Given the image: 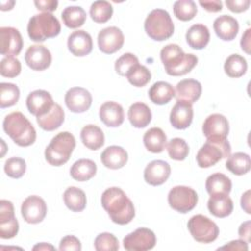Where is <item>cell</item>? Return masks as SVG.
I'll return each mask as SVG.
<instances>
[{
	"label": "cell",
	"instance_id": "obj_1",
	"mask_svg": "<svg viewBox=\"0 0 251 251\" xmlns=\"http://www.w3.org/2000/svg\"><path fill=\"white\" fill-rule=\"evenodd\" d=\"M101 204L112 222L126 225L135 216L134 206L125 191L120 187H110L101 196Z\"/></svg>",
	"mask_w": 251,
	"mask_h": 251
},
{
	"label": "cell",
	"instance_id": "obj_2",
	"mask_svg": "<svg viewBox=\"0 0 251 251\" xmlns=\"http://www.w3.org/2000/svg\"><path fill=\"white\" fill-rule=\"evenodd\" d=\"M161 61L168 75L179 76L189 73L198 62L193 54H185L177 44H168L160 52Z\"/></svg>",
	"mask_w": 251,
	"mask_h": 251
},
{
	"label": "cell",
	"instance_id": "obj_3",
	"mask_svg": "<svg viewBox=\"0 0 251 251\" xmlns=\"http://www.w3.org/2000/svg\"><path fill=\"white\" fill-rule=\"evenodd\" d=\"M3 129L16 144L22 147L33 144L36 139L35 128L21 112L7 115L3 121Z\"/></svg>",
	"mask_w": 251,
	"mask_h": 251
},
{
	"label": "cell",
	"instance_id": "obj_4",
	"mask_svg": "<svg viewBox=\"0 0 251 251\" xmlns=\"http://www.w3.org/2000/svg\"><path fill=\"white\" fill-rule=\"evenodd\" d=\"M75 147V136L69 131L55 135L45 149L46 161L52 166H62L67 163Z\"/></svg>",
	"mask_w": 251,
	"mask_h": 251
},
{
	"label": "cell",
	"instance_id": "obj_5",
	"mask_svg": "<svg viewBox=\"0 0 251 251\" xmlns=\"http://www.w3.org/2000/svg\"><path fill=\"white\" fill-rule=\"evenodd\" d=\"M61 31L58 19L51 13H40L32 16L27 24V33L31 40L43 42L57 36Z\"/></svg>",
	"mask_w": 251,
	"mask_h": 251
},
{
	"label": "cell",
	"instance_id": "obj_6",
	"mask_svg": "<svg viewBox=\"0 0 251 251\" xmlns=\"http://www.w3.org/2000/svg\"><path fill=\"white\" fill-rule=\"evenodd\" d=\"M231 147L226 138L209 137L196 155V161L200 168H209L216 165L224 158L230 155Z\"/></svg>",
	"mask_w": 251,
	"mask_h": 251
},
{
	"label": "cell",
	"instance_id": "obj_7",
	"mask_svg": "<svg viewBox=\"0 0 251 251\" xmlns=\"http://www.w3.org/2000/svg\"><path fill=\"white\" fill-rule=\"evenodd\" d=\"M144 29L151 39L163 41L173 35L175 25L167 11L155 9L151 11L145 19Z\"/></svg>",
	"mask_w": 251,
	"mask_h": 251
},
{
	"label": "cell",
	"instance_id": "obj_8",
	"mask_svg": "<svg viewBox=\"0 0 251 251\" xmlns=\"http://www.w3.org/2000/svg\"><path fill=\"white\" fill-rule=\"evenodd\" d=\"M187 227L192 237L201 243H210L219 235L218 226L204 215H195L187 223Z\"/></svg>",
	"mask_w": 251,
	"mask_h": 251
},
{
	"label": "cell",
	"instance_id": "obj_9",
	"mask_svg": "<svg viewBox=\"0 0 251 251\" xmlns=\"http://www.w3.org/2000/svg\"><path fill=\"white\" fill-rule=\"evenodd\" d=\"M168 202L171 208L178 213L185 214L194 209L198 202V195L196 191L189 186L177 185L170 190Z\"/></svg>",
	"mask_w": 251,
	"mask_h": 251
},
{
	"label": "cell",
	"instance_id": "obj_10",
	"mask_svg": "<svg viewBox=\"0 0 251 251\" xmlns=\"http://www.w3.org/2000/svg\"><path fill=\"white\" fill-rule=\"evenodd\" d=\"M156 244L155 233L146 227H139L124 238V247L128 251H146Z\"/></svg>",
	"mask_w": 251,
	"mask_h": 251
},
{
	"label": "cell",
	"instance_id": "obj_11",
	"mask_svg": "<svg viewBox=\"0 0 251 251\" xmlns=\"http://www.w3.org/2000/svg\"><path fill=\"white\" fill-rule=\"evenodd\" d=\"M24 45L20 31L12 26H2L0 28V52L6 57L17 56L22 51Z\"/></svg>",
	"mask_w": 251,
	"mask_h": 251
},
{
	"label": "cell",
	"instance_id": "obj_12",
	"mask_svg": "<svg viewBox=\"0 0 251 251\" xmlns=\"http://www.w3.org/2000/svg\"><path fill=\"white\" fill-rule=\"evenodd\" d=\"M21 213L26 223L38 224L44 220L47 213V206L41 197L30 195L22 203Z\"/></svg>",
	"mask_w": 251,
	"mask_h": 251
},
{
	"label": "cell",
	"instance_id": "obj_13",
	"mask_svg": "<svg viewBox=\"0 0 251 251\" xmlns=\"http://www.w3.org/2000/svg\"><path fill=\"white\" fill-rule=\"evenodd\" d=\"M97 41L101 52L113 54L123 47L125 36L123 31L117 26H109L100 30Z\"/></svg>",
	"mask_w": 251,
	"mask_h": 251
},
{
	"label": "cell",
	"instance_id": "obj_14",
	"mask_svg": "<svg viewBox=\"0 0 251 251\" xmlns=\"http://www.w3.org/2000/svg\"><path fill=\"white\" fill-rule=\"evenodd\" d=\"M65 103L73 113H83L90 108L92 96L83 87H72L66 92Z\"/></svg>",
	"mask_w": 251,
	"mask_h": 251
},
{
	"label": "cell",
	"instance_id": "obj_15",
	"mask_svg": "<svg viewBox=\"0 0 251 251\" xmlns=\"http://www.w3.org/2000/svg\"><path fill=\"white\" fill-rule=\"evenodd\" d=\"M54 102L51 94L42 89L30 92L26 97V107L30 114L36 118L45 115L53 107Z\"/></svg>",
	"mask_w": 251,
	"mask_h": 251
},
{
	"label": "cell",
	"instance_id": "obj_16",
	"mask_svg": "<svg viewBox=\"0 0 251 251\" xmlns=\"http://www.w3.org/2000/svg\"><path fill=\"white\" fill-rule=\"evenodd\" d=\"M25 61L31 70L44 71L51 65L52 56L48 48L43 45L35 44L27 48Z\"/></svg>",
	"mask_w": 251,
	"mask_h": 251
},
{
	"label": "cell",
	"instance_id": "obj_17",
	"mask_svg": "<svg viewBox=\"0 0 251 251\" xmlns=\"http://www.w3.org/2000/svg\"><path fill=\"white\" fill-rule=\"evenodd\" d=\"M171 175L170 165L163 160L150 162L144 170V180L153 186H158L167 181Z\"/></svg>",
	"mask_w": 251,
	"mask_h": 251
},
{
	"label": "cell",
	"instance_id": "obj_18",
	"mask_svg": "<svg viewBox=\"0 0 251 251\" xmlns=\"http://www.w3.org/2000/svg\"><path fill=\"white\" fill-rule=\"evenodd\" d=\"M93 43L91 35L85 30H75L68 37V48L76 57H84L92 51Z\"/></svg>",
	"mask_w": 251,
	"mask_h": 251
},
{
	"label": "cell",
	"instance_id": "obj_19",
	"mask_svg": "<svg viewBox=\"0 0 251 251\" xmlns=\"http://www.w3.org/2000/svg\"><path fill=\"white\" fill-rule=\"evenodd\" d=\"M202 130L206 138L224 137L226 138L229 131L227 119L222 114H212L204 121Z\"/></svg>",
	"mask_w": 251,
	"mask_h": 251
},
{
	"label": "cell",
	"instance_id": "obj_20",
	"mask_svg": "<svg viewBox=\"0 0 251 251\" xmlns=\"http://www.w3.org/2000/svg\"><path fill=\"white\" fill-rule=\"evenodd\" d=\"M202 92V86L201 83L193 78L183 79L180 80L175 90V96L176 98V101L186 102L189 104H193L196 102Z\"/></svg>",
	"mask_w": 251,
	"mask_h": 251
},
{
	"label": "cell",
	"instance_id": "obj_21",
	"mask_svg": "<svg viewBox=\"0 0 251 251\" xmlns=\"http://www.w3.org/2000/svg\"><path fill=\"white\" fill-rule=\"evenodd\" d=\"M192 119V105L186 102L176 101L170 114V122L172 126L176 129H185L191 125Z\"/></svg>",
	"mask_w": 251,
	"mask_h": 251
},
{
	"label": "cell",
	"instance_id": "obj_22",
	"mask_svg": "<svg viewBox=\"0 0 251 251\" xmlns=\"http://www.w3.org/2000/svg\"><path fill=\"white\" fill-rule=\"evenodd\" d=\"M99 118L101 122L110 127L120 126L125 120L123 107L114 101H108L101 105L99 110Z\"/></svg>",
	"mask_w": 251,
	"mask_h": 251
},
{
	"label": "cell",
	"instance_id": "obj_23",
	"mask_svg": "<svg viewBox=\"0 0 251 251\" xmlns=\"http://www.w3.org/2000/svg\"><path fill=\"white\" fill-rule=\"evenodd\" d=\"M213 27L217 36L225 41L233 40L239 30V25L237 20L228 15H223L218 17L214 21Z\"/></svg>",
	"mask_w": 251,
	"mask_h": 251
},
{
	"label": "cell",
	"instance_id": "obj_24",
	"mask_svg": "<svg viewBox=\"0 0 251 251\" xmlns=\"http://www.w3.org/2000/svg\"><path fill=\"white\" fill-rule=\"evenodd\" d=\"M127 152L121 146H108L101 154L102 164L111 170H118L123 168L127 162Z\"/></svg>",
	"mask_w": 251,
	"mask_h": 251
},
{
	"label": "cell",
	"instance_id": "obj_25",
	"mask_svg": "<svg viewBox=\"0 0 251 251\" xmlns=\"http://www.w3.org/2000/svg\"><path fill=\"white\" fill-rule=\"evenodd\" d=\"M64 110L57 103H54L53 107L45 115L36 118V122L39 125V126L46 131H52L60 127L61 125L64 123Z\"/></svg>",
	"mask_w": 251,
	"mask_h": 251
},
{
	"label": "cell",
	"instance_id": "obj_26",
	"mask_svg": "<svg viewBox=\"0 0 251 251\" xmlns=\"http://www.w3.org/2000/svg\"><path fill=\"white\" fill-rule=\"evenodd\" d=\"M185 38L191 48L201 50L209 43L210 32L208 27L203 24H195L188 28Z\"/></svg>",
	"mask_w": 251,
	"mask_h": 251
},
{
	"label": "cell",
	"instance_id": "obj_27",
	"mask_svg": "<svg viewBox=\"0 0 251 251\" xmlns=\"http://www.w3.org/2000/svg\"><path fill=\"white\" fill-rule=\"evenodd\" d=\"M208 209L217 218H225L231 214L233 202L227 194L211 195L208 200Z\"/></svg>",
	"mask_w": 251,
	"mask_h": 251
},
{
	"label": "cell",
	"instance_id": "obj_28",
	"mask_svg": "<svg viewBox=\"0 0 251 251\" xmlns=\"http://www.w3.org/2000/svg\"><path fill=\"white\" fill-rule=\"evenodd\" d=\"M127 117L130 124L134 127L142 128L150 124L152 114L150 108L146 104L142 102H136L129 107Z\"/></svg>",
	"mask_w": 251,
	"mask_h": 251
},
{
	"label": "cell",
	"instance_id": "obj_29",
	"mask_svg": "<svg viewBox=\"0 0 251 251\" xmlns=\"http://www.w3.org/2000/svg\"><path fill=\"white\" fill-rule=\"evenodd\" d=\"M80 139L83 145L90 150H98L105 141L102 129L95 125L84 126L80 131Z\"/></svg>",
	"mask_w": 251,
	"mask_h": 251
},
{
	"label": "cell",
	"instance_id": "obj_30",
	"mask_svg": "<svg viewBox=\"0 0 251 251\" xmlns=\"http://www.w3.org/2000/svg\"><path fill=\"white\" fill-rule=\"evenodd\" d=\"M151 102L157 105H165L175 97V89L169 82L157 81L148 91Z\"/></svg>",
	"mask_w": 251,
	"mask_h": 251
},
{
	"label": "cell",
	"instance_id": "obj_31",
	"mask_svg": "<svg viewBox=\"0 0 251 251\" xmlns=\"http://www.w3.org/2000/svg\"><path fill=\"white\" fill-rule=\"evenodd\" d=\"M97 166L90 159H79L75 161L71 170V176L77 181H86L93 177L96 174Z\"/></svg>",
	"mask_w": 251,
	"mask_h": 251
},
{
	"label": "cell",
	"instance_id": "obj_32",
	"mask_svg": "<svg viewBox=\"0 0 251 251\" xmlns=\"http://www.w3.org/2000/svg\"><path fill=\"white\" fill-rule=\"evenodd\" d=\"M143 143L148 151L161 153L167 145V135L162 128L152 127L144 133Z\"/></svg>",
	"mask_w": 251,
	"mask_h": 251
},
{
	"label": "cell",
	"instance_id": "obj_33",
	"mask_svg": "<svg viewBox=\"0 0 251 251\" xmlns=\"http://www.w3.org/2000/svg\"><path fill=\"white\" fill-rule=\"evenodd\" d=\"M206 190L210 195L229 194L231 190V180L226 175L215 173L206 179Z\"/></svg>",
	"mask_w": 251,
	"mask_h": 251
},
{
	"label": "cell",
	"instance_id": "obj_34",
	"mask_svg": "<svg viewBox=\"0 0 251 251\" xmlns=\"http://www.w3.org/2000/svg\"><path fill=\"white\" fill-rule=\"evenodd\" d=\"M65 205L73 212H81L86 206V196L83 190L75 186L68 187L63 195Z\"/></svg>",
	"mask_w": 251,
	"mask_h": 251
},
{
	"label": "cell",
	"instance_id": "obj_35",
	"mask_svg": "<svg viewBox=\"0 0 251 251\" xmlns=\"http://www.w3.org/2000/svg\"><path fill=\"white\" fill-rule=\"evenodd\" d=\"M226 168L236 176L247 174L251 168V160L248 154L243 152H236L227 157Z\"/></svg>",
	"mask_w": 251,
	"mask_h": 251
},
{
	"label": "cell",
	"instance_id": "obj_36",
	"mask_svg": "<svg viewBox=\"0 0 251 251\" xmlns=\"http://www.w3.org/2000/svg\"><path fill=\"white\" fill-rule=\"evenodd\" d=\"M61 17L66 26L70 28H77L85 23L86 13L79 6H70L63 10Z\"/></svg>",
	"mask_w": 251,
	"mask_h": 251
},
{
	"label": "cell",
	"instance_id": "obj_37",
	"mask_svg": "<svg viewBox=\"0 0 251 251\" xmlns=\"http://www.w3.org/2000/svg\"><path fill=\"white\" fill-rule=\"evenodd\" d=\"M224 69L229 77L237 78L242 76L247 71V62L245 58L238 54L228 56L225 62Z\"/></svg>",
	"mask_w": 251,
	"mask_h": 251
},
{
	"label": "cell",
	"instance_id": "obj_38",
	"mask_svg": "<svg viewBox=\"0 0 251 251\" xmlns=\"http://www.w3.org/2000/svg\"><path fill=\"white\" fill-rule=\"evenodd\" d=\"M89 14L95 23L104 24L112 18L113 6L108 1L98 0L91 4Z\"/></svg>",
	"mask_w": 251,
	"mask_h": 251
},
{
	"label": "cell",
	"instance_id": "obj_39",
	"mask_svg": "<svg viewBox=\"0 0 251 251\" xmlns=\"http://www.w3.org/2000/svg\"><path fill=\"white\" fill-rule=\"evenodd\" d=\"M20 98V89L19 87L10 82H1L0 83V107L7 108L14 106Z\"/></svg>",
	"mask_w": 251,
	"mask_h": 251
},
{
	"label": "cell",
	"instance_id": "obj_40",
	"mask_svg": "<svg viewBox=\"0 0 251 251\" xmlns=\"http://www.w3.org/2000/svg\"><path fill=\"white\" fill-rule=\"evenodd\" d=\"M174 14L176 19L187 22L192 20L197 14V7L192 0H178L174 4Z\"/></svg>",
	"mask_w": 251,
	"mask_h": 251
},
{
	"label": "cell",
	"instance_id": "obj_41",
	"mask_svg": "<svg viewBox=\"0 0 251 251\" xmlns=\"http://www.w3.org/2000/svg\"><path fill=\"white\" fill-rule=\"evenodd\" d=\"M126 78L133 86L142 87L150 81L151 73L145 66L137 64L129 70L126 75Z\"/></svg>",
	"mask_w": 251,
	"mask_h": 251
},
{
	"label": "cell",
	"instance_id": "obj_42",
	"mask_svg": "<svg viewBox=\"0 0 251 251\" xmlns=\"http://www.w3.org/2000/svg\"><path fill=\"white\" fill-rule=\"evenodd\" d=\"M167 150L170 158L176 161L184 160L189 153L188 144L184 139L179 137L172 138L167 144Z\"/></svg>",
	"mask_w": 251,
	"mask_h": 251
},
{
	"label": "cell",
	"instance_id": "obj_43",
	"mask_svg": "<svg viewBox=\"0 0 251 251\" xmlns=\"http://www.w3.org/2000/svg\"><path fill=\"white\" fill-rule=\"evenodd\" d=\"M25 161L20 157L9 158L4 165V171L6 175L13 178L22 177L25 173Z\"/></svg>",
	"mask_w": 251,
	"mask_h": 251
},
{
	"label": "cell",
	"instance_id": "obj_44",
	"mask_svg": "<svg viewBox=\"0 0 251 251\" xmlns=\"http://www.w3.org/2000/svg\"><path fill=\"white\" fill-rule=\"evenodd\" d=\"M94 247L97 251H116L120 246L119 241L114 234L110 232H102L96 236Z\"/></svg>",
	"mask_w": 251,
	"mask_h": 251
},
{
	"label": "cell",
	"instance_id": "obj_45",
	"mask_svg": "<svg viewBox=\"0 0 251 251\" xmlns=\"http://www.w3.org/2000/svg\"><path fill=\"white\" fill-rule=\"evenodd\" d=\"M22 70L21 62L13 57H5L0 63V74L5 77H16L20 75Z\"/></svg>",
	"mask_w": 251,
	"mask_h": 251
},
{
	"label": "cell",
	"instance_id": "obj_46",
	"mask_svg": "<svg viewBox=\"0 0 251 251\" xmlns=\"http://www.w3.org/2000/svg\"><path fill=\"white\" fill-rule=\"evenodd\" d=\"M137 64H139V61L135 55H133L132 53H125L116 61L115 70L118 75L122 76H126L129 70Z\"/></svg>",
	"mask_w": 251,
	"mask_h": 251
},
{
	"label": "cell",
	"instance_id": "obj_47",
	"mask_svg": "<svg viewBox=\"0 0 251 251\" xmlns=\"http://www.w3.org/2000/svg\"><path fill=\"white\" fill-rule=\"evenodd\" d=\"M19 231V223L16 218L5 222L0 223V237L3 239L13 238L17 235Z\"/></svg>",
	"mask_w": 251,
	"mask_h": 251
},
{
	"label": "cell",
	"instance_id": "obj_48",
	"mask_svg": "<svg viewBox=\"0 0 251 251\" xmlns=\"http://www.w3.org/2000/svg\"><path fill=\"white\" fill-rule=\"evenodd\" d=\"M59 249L61 251H65V250L79 251L81 250V243L77 237L74 235H66L61 239Z\"/></svg>",
	"mask_w": 251,
	"mask_h": 251
},
{
	"label": "cell",
	"instance_id": "obj_49",
	"mask_svg": "<svg viewBox=\"0 0 251 251\" xmlns=\"http://www.w3.org/2000/svg\"><path fill=\"white\" fill-rule=\"evenodd\" d=\"M15 217L14 206L11 201L8 200H1L0 201V223L8 222Z\"/></svg>",
	"mask_w": 251,
	"mask_h": 251
},
{
	"label": "cell",
	"instance_id": "obj_50",
	"mask_svg": "<svg viewBox=\"0 0 251 251\" xmlns=\"http://www.w3.org/2000/svg\"><path fill=\"white\" fill-rule=\"evenodd\" d=\"M226 7L233 13H242L248 10L250 6L249 0H226Z\"/></svg>",
	"mask_w": 251,
	"mask_h": 251
},
{
	"label": "cell",
	"instance_id": "obj_51",
	"mask_svg": "<svg viewBox=\"0 0 251 251\" xmlns=\"http://www.w3.org/2000/svg\"><path fill=\"white\" fill-rule=\"evenodd\" d=\"M35 7L42 11L43 13H50L57 9L58 1L57 0H36L34 1Z\"/></svg>",
	"mask_w": 251,
	"mask_h": 251
},
{
	"label": "cell",
	"instance_id": "obj_52",
	"mask_svg": "<svg viewBox=\"0 0 251 251\" xmlns=\"http://www.w3.org/2000/svg\"><path fill=\"white\" fill-rule=\"evenodd\" d=\"M219 250H232V251H247L248 250V244L246 241L242 239H236L228 242L227 244L222 246L219 248Z\"/></svg>",
	"mask_w": 251,
	"mask_h": 251
},
{
	"label": "cell",
	"instance_id": "obj_53",
	"mask_svg": "<svg viewBox=\"0 0 251 251\" xmlns=\"http://www.w3.org/2000/svg\"><path fill=\"white\" fill-rule=\"evenodd\" d=\"M199 4L208 12L217 13L222 11L223 3L221 0H212V1H199Z\"/></svg>",
	"mask_w": 251,
	"mask_h": 251
},
{
	"label": "cell",
	"instance_id": "obj_54",
	"mask_svg": "<svg viewBox=\"0 0 251 251\" xmlns=\"http://www.w3.org/2000/svg\"><path fill=\"white\" fill-rule=\"evenodd\" d=\"M250 221H246L244 223H242L238 228V234L239 237L246 241L247 243L250 241Z\"/></svg>",
	"mask_w": 251,
	"mask_h": 251
},
{
	"label": "cell",
	"instance_id": "obj_55",
	"mask_svg": "<svg viewBox=\"0 0 251 251\" xmlns=\"http://www.w3.org/2000/svg\"><path fill=\"white\" fill-rule=\"evenodd\" d=\"M251 29L248 28L245 30V32L242 34L241 40H240V46L241 49L246 53V54H250V38H251Z\"/></svg>",
	"mask_w": 251,
	"mask_h": 251
},
{
	"label": "cell",
	"instance_id": "obj_56",
	"mask_svg": "<svg viewBox=\"0 0 251 251\" xmlns=\"http://www.w3.org/2000/svg\"><path fill=\"white\" fill-rule=\"evenodd\" d=\"M240 203H241V207L242 209L247 213V214H250V190H247L245 191L242 196H241V200H240Z\"/></svg>",
	"mask_w": 251,
	"mask_h": 251
},
{
	"label": "cell",
	"instance_id": "obj_57",
	"mask_svg": "<svg viewBox=\"0 0 251 251\" xmlns=\"http://www.w3.org/2000/svg\"><path fill=\"white\" fill-rule=\"evenodd\" d=\"M32 250H55V247L53 245H51L50 243H46V242H41L38 243L36 245H34L32 247Z\"/></svg>",
	"mask_w": 251,
	"mask_h": 251
},
{
	"label": "cell",
	"instance_id": "obj_58",
	"mask_svg": "<svg viewBox=\"0 0 251 251\" xmlns=\"http://www.w3.org/2000/svg\"><path fill=\"white\" fill-rule=\"evenodd\" d=\"M15 5V1L8 0V1H1V11H10L13 9Z\"/></svg>",
	"mask_w": 251,
	"mask_h": 251
}]
</instances>
